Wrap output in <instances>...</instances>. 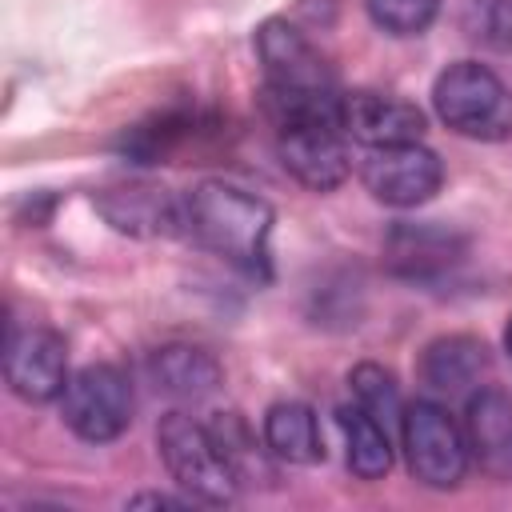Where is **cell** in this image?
I'll return each mask as SVG.
<instances>
[{
	"label": "cell",
	"instance_id": "obj_1",
	"mask_svg": "<svg viewBox=\"0 0 512 512\" xmlns=\"http://www.w3.org/2000/svg\"><path fill=\"white\" fill-rule=\"evenodd\" d=\"M256 52L268 76V112L276 116V128L308 116L340 120L332 68L300 28L288 20H264L256 28Z\"/></svg>",
	"mask_w": 512,
	"mask_h": 512
},
{
	"label": "cell",
	"instance_id": "obj_2",
	"mask_svg": "<svg viewBox=\"0 0 512 512\" xmlns=\"http://www.w3.org/2000/svg\"><path fill=\"white\" fill-rule=\"evenodd\" d=\"M192 236L224 256L228 264L244 268L248 276H268V236H272V204L224 184L204 180L184 200Z\"/></svg>",
	"mask_w": 512,
	"mask_h": 512
},
{
	"label": "cell",
	"instance_id": "obj_3",
	"mask_svg": "<svg viewBox=\"0 0 512 512\" xmlns=\"http://www.w3.org/2000/svg\"><path fill=\"white\" fill-rule=\"evenodd\" d=\"M432 104H436V116L468 140L496 144L512 136V88L476 60L448 64L436 76Z\"/></svg>",
	"mask_w": 512,
	"mask_h": 512
},
{
	"label": "cell",
	"instance_id": "obj_4",
	"mask_svg": "<svg viewBox=\"0 0 512 512\" xmlns=\"http://www.w3.org/2000/svg\"><path fill=\"white\" fill-rule=\"evenodd\" d=\"M156 444H160V460L168 476L188 492V500H200V504L236 500L240 476L224 460L208 424H196L188 412H168L156 428Z\"/></svg>",
	"mask_w": 512,
	"mask_h": 512
},
{
	"label": "cell",
	"instance_id": "obj_5",
	"mask_svg": "<svg viewBox=\"0 0 512 512\" xmlns=\"http://www.w3.org/2000/svg\"><path fill=\"white\" fill-rule=\"evenodd\" d=\"M400 440L408 468L428 488H456L468 472V440L464 428L436 400H416L400 416Z\"/></svg>",
	"mask_w": 512,
	"mask_h": 512
},
{
	"label": "cell",
	"instance_id": "obj_6",
	"mask_svg": "<svg viewBox=\"0 0 512 512\" xmlns=\"http://www.w3.org/2000/svg\"><path fill=\"white\" fill-rule=\"evenodd\" d=\"M60 412L80 440L108 444L132 424V384L116 364H84L68 376Z\"/></svg>",
	"mask_w": 512,
	"mask_h": 512
},
{
	"label": "cell",
	"instance_id": "obj_7",
	"mask_svg": "<svg viewBox=\"0 0 512 512\" xmlns=\"http://www.w3.org/2000/svg\"><path fill=\"white\" fill-rule=\"evenodd\" d=\"M360 180H364V188L380 204H388V208H416V204H424V200H432L440 192L444 164L420 140L384 144V148H368L364 152Z\"/></svg>",
	"mask_w": 512,
	"mask_h": 512
},
{
	"label": "cell",
	"instance_id": "obj_8",
	"mask_svg": "<svg viewBox=\"0 0 512 512\" xmlns=\"http://www.w3.org/2000/svg\"><path fill=\"white\" fill-rule=\"evenodd\" d=\"M344 128L340 120L328 116H308V120H292L280 124V164L292 180H300L312 192H332L348 180V144H344Z\"/></svg>",
	"mask_w": 512,
	"mask_h": 512
},
{
	"label": "cell",
	"instance_id": "obj_9",
	"mask_svg": "<svg viewBox=\"0 0 512 512\" xmlns=\"http://www.w3.org/2000/svg\"><path fill=\"white\" fill-rule=\"evenodd\" d=\"M4 380L28 404H48L68 388V344L60 332L28 324L4 340Z\"/></svg>",
	"mask_w": 512,
	"mask_h": 512
},
{
	"label": "cell",
	"instance_id": "obj_10",
	"mask_svg": "<svg viewBox=\"0 0 512 512\" xmlns=\"http://www.w3.org/2000/svg\"><path fill=\"white\" fill-rule=\"evenodd\" d=\"M340 128L364 148L408 144L424 136V112L400 96L384 92H348L340 96Z\"/></svg>",
	"mask_w": 512,
	"mask_h": 512
},
{
	"label": "cell",
	"instance_id": "obj_11",
	"mask_svg": "<svg viewBox=\"0 0 512 512\" xmlns=\"http://www.w3.org/2000/svg\"><path fill=\"white\" fill-rule=\"evenodd\" d=\"M96 208L116 232H128V236H176L180 228H188L184 204L160 184L104 188L96 196Z\"/></svg>",
	"mask_w": 512,
	"mask_h": 512
},
{
	"label": "cell",
	"instance_id": "obj_12",
	"mask_svg": "<svg viewBox=\"0 0 512 512\" xmlns=\"http://www.w3.org/2000/svg\"><path fill=\"white\" fill-rule=\"evenodd\" d=\"M464 440L480 472L492 480H512V400L500 388H480L468 396Z\"/></svg>",
	"mask_w": 512,
	"mask_h": 512
},
{
	"label": "cell",
	"instance_id": "obj_13",
	"mask_svg": "<svg viewBox=\"0 0 512 512\" xmlns=\"http://www.w3.org/2000/svg\"><path fill=\"white\" fill-rule=\"evenodd\" d=\"M488 372V344L476 336H440L420 352V380L436 392H464Z\"/></svg>",
	"mask_w": 512,
	"mask_h": 512
},
{
	"label": "cell",
	"instance_id": "obj_14",
	"mask_svg": "<svg viewBox=\"0 0 512 512\" xmlns=\"http://www.w3.org/2000/svg\"><path fill=\"white\" fill-rule=\"evenodd\" d=\"M148 372L160 392L180 396V400H200L220 388V364L212 352L192 348V344H168L156 348L148 360Z\"/></svg>",
	"mask_w": 512,
	"mask_h": 512
},
{
	"label": "cell",
	"instance_id": "obj_15",
	"mask_svg": "<svg viewBox=\"0 0 512 512\" xmlns=\"http://www.w3.org/2000/svg\"><path fill=\"white\" fill-rule=\"evenodd\" d=\"M264 444L284 464L324 460V440H320V428H316V412L300 400H280L264 412Z\"/></svg>",
	"mask_w": 512,
	"mask_h": 512
},
{
	"label": "cell",
	"instance_id": "obj_16",
	"mask_svg": "<svg viewBox=\"0 0 512 512\" xmlns=\"http://www.w3.org/2000/svg\"><path fill=\"white\" fill-rule=\"evenodd\" d=\"M336 424L344 432V456H348V468L360 476V480H380L388 468H392V440H388V428L368 416L360 404H344L336 412Z\"/></svg>",
	"mask_w": 512,
	"mask_h": 512
},
{
	"label": "cell",
	"instance_id": "obj_17",
	"mask_svg": "<svg viewBox=\"0 0 512 512\" xmlns=\"http://www.w3.org/2000/svg\"><path fill=\"white\" fill-rule=\"evenodd\" d=\"M388 256L396 260L400 272L424 276L428 268H444L452 260V236L432 228V224H404L388 240Z\"/></svg>",
	"mask_w": 512,
	"mask_h": 512
},
{
	"label": "cell",
	"instance_id": "obj_18",
	"mask_svg": "<svg viewBox=\"0 0 512 512\" xmlns=\"http://www.w3.org/2000/svg\"><path fill=\"white\" fill-rule=\"evenodd\" d=\"M456 24L488 52L512 48V0H456Z\"/></svg>",
	"mask_w": 512,
	"mask_h": 512
},
{
	"label": "cell",
	"instance_id": "obj_19",
	"mask_svg": "<svg viewBox=\"0 0 512 512\" xmlns=\"http://www.w3.org/2000/svg\"><path fill=\"white\" fill-rule=\"evenodd\" d=\"M348 388H352L356 404H360L368 416H376L384 428L400 424L404 404H400V388H396V380H392L388 368L364 360V364H356V368L348 372Z\"/></svg>",
	"mask_w": 512,
	"mask_h": 512
},
{
	"label": "cell",
	"instance_id": "obj_20",
	"mask_svg": "<svg viewBox=\"0 0 512 512\" xmlns=\"http://www.w3.org/2000/svg\"><path fill=\"white\" fill-rule=\"evenodd\" d=\"M208 432L216 436L224 460L232 464V472H236L240 480H248L252 472H264V456L256 452V440H252L248 424H244L236 412H216V420L208 424Z\"/></svg>",
	"mask_w": 512,
	"mask_h": 512
},
{
	"label": "cell",
	"instance_id": "obj_21",
	"mask_svg": "<svg viewBox=\"0 0 512 512\" xmlns=\"http://www.w3.org/2000/svg\"><path fill=\"white\" fill-rule=\"evenodd\" d=\"M368 16L376 28L392 32V36H420L436 12H440V0H364Z\"/></svg>",
	"mask_w": 512,
	"mask_h": 512
},
{
	"label": "cell",
	"instance_id": "obj_22",
	"mask_svg": "<svg viewBox=\"0 0 512 512\" xmlns=\"http://www.w3.org/2000/svg\"><path fill=\"white\" fill-rule=\"evenodd\" d=\"M132 504H156V508H180L184 500H172V496H160V492H140V496H132Z\"/></svg>",
	"mask_w": 512,
	"mask_h": 512
},
{
	"label": "cell",
	"instance_id": "obj_23",
	"mask_svg": "<svg viewBox=\"0 0 512 512\" xmlns=\"http://www.w3.org/2000/svg\"><path fill=\"white\" fill-rule=\"evenodd\" d=\"M504 348H508V356H512V320H508V328H504Z\"/></svg>",
	"mask_w": 512,
	"mask_h": 512
}]
</instances>
